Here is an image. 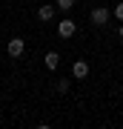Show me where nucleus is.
<instances>
[{
    "instance_id": "obj_1",
    "label": "nucleus",
    "mask_w": 123,
    "mask_h": 129,
    "mask_svg": "<svg viewBox=\"0 0 123 129\" xmlns=\"http://www.w3.org/2000/svg\"><path fill=\"white\" fill-rule=\"evenodd\" d=\"M89 17H92L95 26H106V23H109V9H103V6H100V9H92Z\"/></svg>"
},
{
    "instance_id": "obj_2",
    "label": "nucleus",
    "mask_w": 123,
    "mask_h": 129,
    "mask_svg": "<svg viewBox=\"0 0 123 129\" xmlns=\"http://www.w3.org/2000/svg\"><path fill=\"white\" fill-rule=\"evenodd\" d=\"M23 49H26L23 37H12V40H9V55H12V57H20V55H23Z\"/></svg>"
},
{
    "instance_id": "obj_3",
    "label": "nucleus",
    "mask_w": 123,
    "mask_h": 129,
    "mask_svg": "<svg viewBox=\"0 0 123 129\" xmlns=\"http://www.w3.org/2000/svg\"><path fill=\"white\" fill-rule=\"evenodd\" d=\"M74 32H77V26H74L72 20H60V26H57V35L60 37H72Z\"/></svg>"
},
{
    "instance_id": "obj_4",
    "label": "nucleus",
    "mask_w": 123,
    "mask_h": 129,
    "mask_svg": "<svg viewBox=\"0 0 123 129\" xmlns=\"http://www.w3.org/2000/svg\"><path fill=\"white\" fill-rule=\"evenodd\" d=\"M72 75H74L77 80H83V78L89 75V63H86V60H77V63L72 66Z\"/></svg>"
},
{
    "instance_id": "obj_5",
    "label": "nucleus",
    "mask_w": 123,
    "mask_h": 129,
    "mask_svg": "<svg viewBox=\"0 0 123 129\" xmlns=\"http://www.w3.org/2000/svg\"><path fill=\"white\" fill-rule=\"evenodd\" d=\"M52 17H55V6L46 3V6H40V9H37V20H43V23H46V20H52Z\"/></svg>"
},
{
    "instance_id": "obj_6",
    "label": "nucleus",
    "mask_w": 123,
    "mask_h": 129,
    "mask_svg": "<svg viewBox=\"0 0 123 129\" xmlns=\"http://www.w3.org/2000/svg\"><path fill=\"white\" fill-rule=\"evenodd\" d=\"M43 63H46V69H52V72H55L57 66H60V57H57V52H49V55H46V60H43Z\"/></svg>"
},
{
    "instance_id": "obj_7",
    "label": "nucleus",
    "mask_w": 123,
    "mask_h": 129,
    "mask_svg": "<svg viewBox=\"0 0 123 129\" xmlns=\"http://www.w3.org/2000/svg\"><path fill=\"white\" fill-rule=\"evenodd\" d=\"M74 6V0H57V9H63V12H69Z\"/></svg>"
},
{
    "instance_id": "obj_8",
    "label": "nucleus",
    "mask_w": 123,
    "mask_h": 129,
    "mask_svg": "<svg viewBox=\"0 0 123 129\" xmlns=\"http://www.w3.org/2000/svg\"><path fill=\"white\" fill-rule=\"evenodd\" d=\"M69 86H72V83H69L66 78H63V80H57V92H69Z\"/></svg>"
},
{
    "instance_id": "obj_9",
    "label": "nucleus",
    "mask_w": 123,
    "mask_h": 129,
    "mask_svg": "<svg viewBox=\"0 0 123 129\" xmlns=\"http://www.w3.org/2000/svg\"><path fill=\"white\" fill-rule=\"evenodd\" d=\"M114 17H120V23H123V3L114 6Z\"/></svg>"
},
{
    "instance_id": "obj_10",
    "label": "nucleus",
    "mask_w": 123,
    "mask_h": 129,
    "mask_svg": "<svg viewBox=\"0 0 123 129\" xmlns=\"http://www.w3.org/2000/svg\"><path fill=\"white\" fill-rule=\"evenodd\" d=\"M120 40H123V23H120Z\"/></svg>"
}]
</instances>
